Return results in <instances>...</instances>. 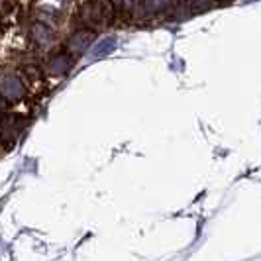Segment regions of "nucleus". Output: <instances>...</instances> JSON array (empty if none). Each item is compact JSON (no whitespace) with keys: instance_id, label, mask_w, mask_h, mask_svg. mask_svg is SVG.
<instances>
[{"instance_id":"nucleus-1","label":"nucleus","mask_w":261,"mask_h":261,"mask_svg":"<svg viewBox=\"0 0 261 261\" xmlns=\"http://www.w3.org/2000/svg\"><path fill=\"white\" fill-rule=\"evenodd\" d=\"M114 18V6L108 0H87L81 8V20L91 28H105Z\"/></svg>"},{"instance_id":"nucleus-2","label":"nucleus","mask_w":261,"mask_h":261,"mask_svg":"<svg viewBox=\"0 0 261 261\" xmlns=\"http://www.w3.org/2000/svg\"><path fill=\"white\" fill-rule=\"evenodd\" d=\"M26 94L24 89V83L16 75H6V77L0 79V96L6 98V100H22Z\"/></svg>"},{"instance_id":"nucleus-3","label":"nucleus","mask_w":261,"mask_h":261,"mask_svg":"<svg viewBox=\"0 0 261 261\" xmlns=\"http://www.w3.org/2000/svg\"><path fill=\"white\" fill-rule=\"evenodd\" d=\"M26 126V120L18 116H8L0 122V144H10Z\"/></svg>"},{"instance_id":"nucleus-4","label":"nucleus","mask_w":261,"mask_h":261,"mask_svg":"<svg viewBox=\"0 0 261 261\" xmlns=\"http://www.w3.org/2000/svg\"><path fill=\"white\" fill-rule=\"evenodd\" d=\"M140 4L147 18H163L175 10V0H142Z\"/></svg>"},{"instance_id":"nucleus-5","label":"nucleus","mask_w":261,"mask_h":261,"mask_svg":"<svg viewBox=\"0 0 261 261\" xmlns=\"http://www.w3.org/2000/svg\"><path fill=\"white\" fill-rule=\"evenodd\" d=\"M92 39H94V32L92 30H79L71 38L67 39V51L79 55V53L87 51L91 47Z\"/></svg>"},{"instance_id":"nucleus-6","label":"nucleus","mask_w":261,"mask_h":261,"mask_svg":"<svg viewBox=\"0 0 261 261\" xmlns=\"http://www.w3.org/2000/svg\"><path fill=\"white\" fill-rule=\"evenodd\" d=\"M71 67H73V59L67 53H55V55L49 57L45 69L53 77H63V75H67L71 71Z\"/></svg>"},{"instance_id":"nucleus-7","label":"nucleus","mask_w":261,"mask_h":261,"mask_svg":"<svg viewBox=\"0 0 261 261\" xmlns=\"http://www.w3.org/2000/svg\"><path fill=\"white\" fill-rule=\"evenodd\" d=\"M116 49V39L114 38H105L100 39L94 47H92L91 51V57L92 59H102V57H106V55H110V53Z\"/></svg>"},{"instance_id":"nucleus-8","label":"nucleus","mask_w":261,"mask_h":261,"mask_svg":"<svg viewBox=\"0 0 261 261\" xmlns=\"http://www.w3.org/2000/svg\"><path fill=\"white\" fill-rule=\"evenodd\" d=\"M32 38L36 39L39 45H45V43L51 41V30L45 28L43 24H36V26L32 28Z\"/></svg>"},{"instance_id":"nucleus-9","label":"nucleus","mask_w":261,"mask_h":261,"mask_svg":"<svg viewBox=\"0 0 261 261\" xmlns=\"http://www.w3.org/2000/svg\"><path fill=\"white\" fill-rule=\"evenodd\" d=\"M118 4L124 8V10H132L136 6V0H118Z\"/></svg>"},{"instance_id":"nucleus-10","label":"nucleus","mask_w":261,"mask_h":261,"mask_svg":"<svg viewBox=\"0 0 261 261\" xmlns=\"http://www.w3.org/2000/svg\"><path fill=\"white\" fill-rule=\"evenodd\" d=\"M4 112H6V102H4V98L0 96V118L4 116Z\"/></svg>"},{"instance_id":"nucleus-11","label":"nucleus","mask_w":261,"mask_h":261,"mask_svg":"<svg viewBox=\"0 0 261 261\" xmlns=\"http://www.w3.org/2000/svg\"><path fill=\"white\" fill-rule=\"evenodd\" d=\"M214 2H218V4H228V2H232V0H214Z\"/></svg>"},{"instance_id":"nucleus-12","label":"nucleus","mask_w":261,"mask_h":261,"mask_svg":"<svg viewBox=\"0 0 261 261\" xmlns=\"http://www.w3.org/2000/svg\"><path fill=\"white\" fill-rule=\"evenodd\" d=\"M61 2H65V0H61Z\"/></svg>"}]
</instances>
